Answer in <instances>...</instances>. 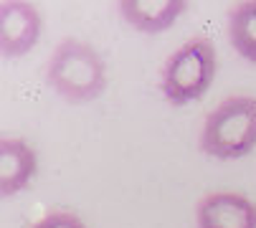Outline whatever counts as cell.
<instances>
[{"label":"cell","instance_id":"8","mask_svg":"<svg viewBox=\"0 0 256 228\" xmlns=\"http://www.w3.org/2000/svg\"><path fill=\"white\" fill-rule=\"evenodd\" d=\"M228 44L241 58L256 64V0H238L226 16Z\"/></svg>","mask_w":256,"mask_h":228},{"label":"cell","instance_id":"7","mask_svg":"<svg viewBox=\"0 0 256 228\" xmlns=\"http://www.w3.org/2000/svg\"><path fill=\"white\" fill-rule=\"evenodd\" d=\"M120 16L140 33H162L188 10L186 0H120Z\"/></svg>","mask_w":256,"mask_h":228},{"label":"cell","instance_id":"1","mask_svg":"<svg viewBox=\"0 0 256 228\" xmlns=\"http://www.w3.org/2000/svg\"><path fill=\"white\" fill-rule=\"evenodd\" d=\"M256 147V96L231 94L218 102L200 124L198 150L216 160H238Z\"/></svg>","mask_w":256,"mask_h":228},{"label":"cell","instance_id":"2","mask_svg":"<svg viewBox=\"0 0 256 228\" xmlns=\"http://www.w3.org/2000/svg\"><path fill=\"white\" fill-rule=\"evenodd\" d=\"M46 84L68 104L94 102L106 89V64L92 44L64 38L48 56Z\"/></svg>","mask_w":256,"mask_h":228},{"label":"cell","instance_id":"4","mask_svg":"<svg viewBox=\"0 0 256 228\" xmlns=\"http://www.w3.org/2000/svg\"><path fill=\"white\" fill-rule=\"evenodd\" d=\"M44 30L41 13L26 0L0 3V51L6 58H20L38 44Z\"/></svg>","mask_w":256,"mask_h":228},{"label":"cell","instance_id":"9","mask_svg":"<svg viewBox=\"0 0 256 228\" xmlns=\"http://www.w3.org/2000/svg\"><path fill=\"white\" fill-rule=\"evenodd\" d=\"M28 228H89L74 210H61V208H56V210H48V213H44L38 220H33Z\"/></svg>","mask_w":256,"mask_h":228},{"label":"cell","instance_id":"3","mask_svg":"<svg viewBox=\"0 0 256 228\" xmlns=\"http://www.w3.org/2000/svg\"><path fill=\"white\" fill-rule=\"evenodd\" d=\"M218 54L208 36H193L180 44L160 68V94L170 106H188L198 102L213 84Z\"/></svg>","mask_w":256,"mask_h":228},{"label":"cell","instance_id":"5","mask_svg":"<svg viewBox=\"0 0 256 228\" xmlns=\"http://www.w3.org/2000/svg\"><path fill=\"white\" fill-rule=\"evenodd\" d=\"M196 228H256V203L236 190H210L196 203Z\"/></svg>","mask_w":256,"mask_h":228},{"label":"cell","instance_id":"6","mask_svg":"<svg viewBox=\"0 0 256 228\" xmlns=\"http://www.w3.org/2000/svg\"><path fill=\"white\" fill-rule=\"evenodd\" d=\"M38 172V155L23 137L0 140V196H18Z\"/></svg>","mask_w":256,"mask_h":228}]
</instances>
